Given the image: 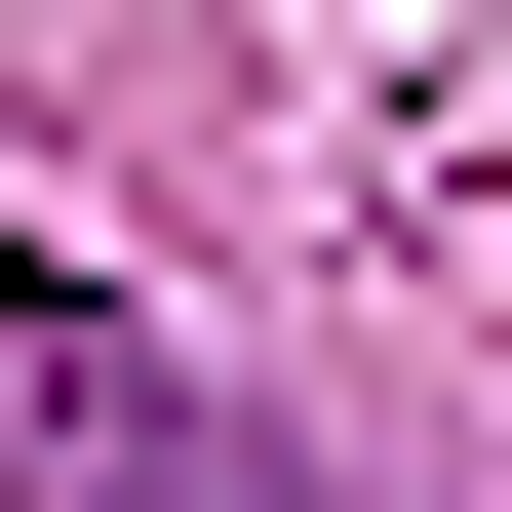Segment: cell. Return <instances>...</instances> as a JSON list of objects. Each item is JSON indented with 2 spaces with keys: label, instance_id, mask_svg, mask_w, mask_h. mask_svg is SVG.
I'll return each mask as SVG.
<instances>
[{
  "label": "cell",
  "instance_id": "obj_1",
  "mask_svg": "<svg viewBox=\"0 0 512 512\" xmlns=\"http://www.w3.org/2000/svg\"><path fill=\"white\" fill-rule=\"evenodd\" d=\"M0 512H276V473L197 434V355L119 276H0Z\"/></svg>",
  "mask_w": 512,
  "mask_h": 512
}]
</instances>
